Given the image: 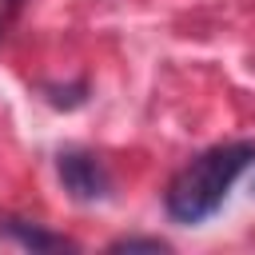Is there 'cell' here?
Masks as SVG:
<instances>
[{
  "instance_id": "obj_1",
  "label": "cell",
  "mask_w": 255,
  "mask_h": 255,
  "mask_svg": "<svg viewBox=\"0 0 255 255\" xmlns=\"http://www.w3.org/2000/svg\"><path fill=\"white\" fill-rule=\"evenodd\" d=\"M255 163V143H223L191 159L167 187V211L179 223H203L219 211L235 179Z\"/></svg>"
},
{
  "instance_id": "obj_2",
  "label": "cell",
  "mask_w": 255,
  "mask_h": 255,
  "mask_svg": "<svg viewBox=\"0 0 255 255\" xmlns=\"http://www.w3.org/2000/svg\"><path fill=\"white\" fill-rule=\"evenodd\" d=\"M60 179L76 199H100V195H108V183H112L104 163L96 155H80V151L60 155Z\"/></svg>"
},
{
  "instance_id": "obj_3",
  "label": "cell",
  "mask_w": 255,
  "mask_h": 255,
  "mask_svg": "<svg viewBox=\"0 0 255 255\" xmlns=\"http://www.w3.org/2000/svg\"><path fill=\"white\" fill-rule=\"evenodd\" d=\"M8 231H12L24 247H32V251H56V247H64V239L44 235V231H36V227H24L20 219H8Z\"/></svg>"
},
{
  "instance_id": "obj_4",
  "label": "cell",
  "mask_w": 255,
  "mask_h": 255,
  "mask_svg": "<svg viewBox=\"0 0 255 255\" xmlns=\"http://www.w3.org/2000/svg\"><path fill=\"white\" fill-rule=\"evenodd\" d=\"M112 251H163L159 239H120L112 243Z\"/></svg>"
}]
</instances>
